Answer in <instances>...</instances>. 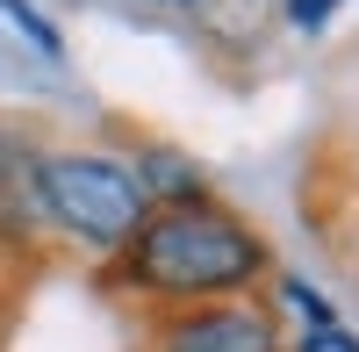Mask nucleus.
<instances>
[{
  "label": "nucleus",
  "mask_w": 359,
  "mask_h": 352,
  "mask_svg": "<svg viewBox=\"0 0 359 352\" xmlns=\"http://www.w3.org/2000/svg\"><path fill=\"white\" fill-rule=\"evenodd\" d=\"M259 273H266V245L237 216L208 209L201 194L151 209L130 238V280L151 295H230Z\"/></svg>",
  "instance_id": "nucleus-1"
},
{
  "label": "nucleus",
  "mask_w": 359,
  "mask_h": 352,
  "mask_svg": "<svg viewBox=\"0 0 359 352\" xmlns=\"http://www.w3.org/2000/svg\"><path fill=\"white\" fill-rule=\"evenodd\" d=\"M151 216V187L115 158H43V223H65L86 245H130Z\"/></svg>",
  "instance_id": "nucleus-2"
},
{
  "label": "nucleus",
  "mask_w": 359,
  "mask_h": 352,
  "mask_svg": "<svg viewBox=\"0 0 359 352\" xmlns=\"http://www.w3.org/2000/svg\"><path fill=\"white\" fill-rule=\"evenodd\" d=\"M158 352H280V331L252 302H208V309L172 316L158 331Z\"/></svg>",
  "instance_id": "nucleus-3"
},
{
  "label": "nucleus",
  "mask_w": 359,
  "mask_h": 352,
  "mask_svg": "<svg viewBox=\"0 0 359 352\" xmlns=\"http://www.w3.org/2000/svg\"><path fill=\"white\" fill-rule=\"evenodd\" d=\"M43 230V158L29 137L0 130V245H29Z\"/></svg>",
  "instance_id": "nucleus-4"
},
{
  "label": "nucleus",
  "mask_w": 359,
  "mask_h": 352,
  "mask_svg": "<svg viewBox=\"0 0 359 352\" xmlns=\"http://www.w3.org/2000/svg\"><path fill=\"white\" fill-rule=\"evenodd\" d=\"M0 15H8V22H15V29H22V36L36 43L43 57H57V29H50V22H43L36 8H22V0H0Z\"/></svg>",
  "instance_id": "nucleus-5"
},
{
  "label": "nucleus",
  "mask_w": 359,
  "mask_h": 352,
  "mask_svg": "<svg viewBox=\"0 0 359 352\" xmlns=\"http://www.w3.org/2000/svg\"><path fill=\"white\" fill-rule=\"evenodd\" d=\"M287 302L302 309V324H309V331H338V316H331V302H323V295H316L309 280H287Z\"/></svg>",
  "instance_id": "nucleus-6"
},
{
  "label": "nucleus",
  "mask_w": 359,
  "mask_h": 352,
  "mask_svg": "<svg viewBox=\"0 0 359 352\" xmlns=\"http://www.w3.org/2000/svg\"><path fill=\"white\" fill-rule=\"evenodd\" d=\"M338 8H345V0H287V22H294V29H309V36H316V29L331 22Z\"/></svg>",
  "instance_id": "nucleus-7"
},
{
  "label": "nucleus",
  "mask_w": 359,
  "mask_h": 352,
  "mask_svg": "<svg viewBox=\"0 0 359 352\" xmlns=\"http://www.w3.org/2000/svg\"><path fill=\"white\" fill-rule=\"evenodd\" d=\"M302 352H359V345H352L345 331H309V338H302Z\"/></svg>",
  "instance_id": "nucleus-8"
}]
</instances>
